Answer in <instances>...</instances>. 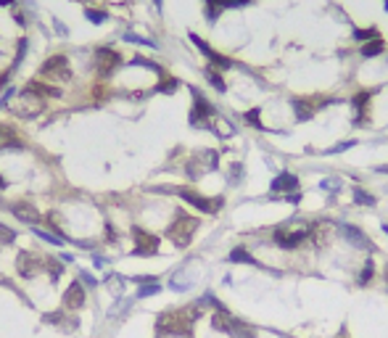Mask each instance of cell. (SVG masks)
<instances>
[{
  "instance_id": "cell-1",
  "label": "cell",
  "mask_w": 388,
  "mask_h": 338,
  "mask_svg": "<svg viewBox=\"0 0 388 338\" xmlns=\"http://www.w3.org/2000/svg\"><path fill=\"white\" fill-rule=\"evenodd\" d=\"M196 230H198V219H196V217H187V214H180V217L167 227V238L174 243V246L185 249L187 243L193 240Z\"/></svg>"
},
{
  "instance_id": "cell-2",
  "label": "cell",
  "mask_w": 388,
  "mask_h": 338,
  "mask_svg": "<svg viewBox=\"0 0 388 338\" xmlns=\"http://www.w3.org/2000/svg\"><path fill=\"white\" fill-rule=\"evenodd\" d=\"M37 79H53V82H69L72 79V66H69V58L66 56H51L48 61H42L40 72H37Z\"/></svg>"
},
{
  "instance_id": "cell-3",
  "label": "cell",
  "mask_w": 388,
  "mask_h": 338,
  "mask_svg": "<svg viewBox=\"0 0 388 338\" xmlns=\"http://www.w3.org/2000/svg\"><path fill=\"white\" fill-rule=\"evenodd\" d=\"M177 196L182 198L185 204H190V206L198 209V212H206V214H217L222 209V204H225V198H206V196L196 193V190H187V188L177 190Z\"/></svg>"
},
{
  "instance_id": "cell-4",
  "label": "cell",
  "mask_w": 388,
  "mask_h": 338,
  "mask_svg": "<svg viewBox=\"0 0 388 338\" xmlns=\"http://www.w3.org/2000/svg\"><path fill=\"white\" fill-rule=\"evenodd\" d=\"M193 92V111H190V124L193 127H211V116H214V106L204 98V92H198L196 87L190 90Z\"/></svg>"
},
{
  "instance_id": "cell-5",
  "label": "cell",
  "mask_w": 388,
  "mask_h": 338,
  "mask_svg": "<svg viewBox=\"0 0 388 338\" xmlns=\"http://www.w3.org/2000/svg\"><path fill=\"white\" fill-rule=\"evenodd\" d=\"M122 66V56L111 51V48H98L95 51V69H98V77H111L116 69Z\"/></svg>"
},
{
  "instance_id": "cell-6",
  "label": "cell",
  "mask_w": 388,
  "mask_h": 338,
  "mask_svg": "<svg viewBox=\"0 0 388 338\" xmlns=\"http://www.w3.org/2000/svg\"><path fill=\"white\" fill-rule=\"evenodd\" d=\"M327 103H335V101L333 98H293V111H296V116L301 122H307L322 106H327Z\"/></svg>"
},
{
  "instance_id": "cell-7",
  "label": "cell",
  "mask_w": 388,
  "mask_h": 338,
  "mask_svg": "<svg viewBox=\"0 0 388 338\" xmlns=\"http://www.w3.org/2000/svg\"><path fill=\"white\" fill-rule=\"evenodd\" d=\"M16 270H19L21 277H34L37 272L45 270V256L32 254V251H21L19 259H16Z\"/></svg>"
},
{
  "instance_id": "cell-8",
  "label": "cell",
  "mask_w": 388,
  "mask_h": 338,
  "mask_svg": "<svg viewBox=\"0 0 388 338\" xmlns=\"http://www.w3.org/2000/svg\"><path fill=\"white\" fill-rule=\"evenodd\" d=\"M309 230L312 227H296V230H288V227H280V230H275V243L280 249H296V246H301L304 240H307V235H309Z\"/></svg>"
},
{
  "instance_id": "cell-9",
  "label": "cell",
  "mask_w": 388,
  "mask_h": 338,
  "mask_svg": "<svg viewBox=\"0 0 388 338\" xmlns=\"http://www.w3.org/2000/svg\"><path fill=\"white\" fill-rule=\"evenodd\" d=\"M132 240H135V254L137 256H154L159 251V238L154 232L143 227H132Z\"/></svg>"
},
{
  "instance_id": "cell-10",
  "label": "cell",
  "mask_w": 388,
  "mask_h": 338,
  "mask_svg": "<svg viewBox=\"0 0 388 338\" xmlns=\"http://www.w3.org/2000/svg\"><path fill=\"white\" fill-rule=\"evenodd\" d=\"M187 37H190V42H193L196 48H198V51H201V53L209 58L211 64H217L219 69H230V66H232V61H230V58H225V56H222V53H217V51H211V48H209V42H204V40L198 37L196 32H190V34H187Z\"/></svg>"
},
{
  "instance_id": "cell-11",
  "label": "cell",
  "mask_w": 388,
  "mask_h": 338,
  "mask_svg": "<svg viewBox=\"0 0 388 338\" xmlns=\"http://www.w3.org/2000/svg\"><path fill=\"white\" fill-rule=\"evenodd\" d=\"M24 95H40V98H58L61 95V90L58 87H53V85H48L45 79H34V82H29L27 87H24Z\"/></svg>"
},
{
  "instance_id": "cell-12",
  "label": "cell",
  "mask_w": 388,
  "mask_h": 338,
  "mask_svg": "<svg viewBox=\"0 0 388 338\" xmlns=\"http://www.w3.org/2000/svg\"><path fill=\"white\" fill-rule=\"evenodd\" d=\"M85 304V285L82 283H72L64 294V307L66 309H79Z\"/></svg>"
},
{
  "instance_id": "cell-13",
  "label": "cell",
  "mask_w": 388,
  "mask_h": 338,
  "mask_svg": "<svg viewBox=\"0 0 388 338\" xmlns=\"http://www.w3.org/2000/svg\"><path fill=\"white\" fill-rule=\"evenodd\" d=\"M3 148H14V151L24 148V140H21L19 132L14 130V127H8V124H0V151Z\"/></svg>"
},
{
  "instance_id": "cell-14",
  "label": "cell",
  "mask_w": 388,
  "mask_h": 338,
  "mask_svg": "<svg viewBox=\"0 0 388 338\" xmlns=\"http://www.w3.org/2000/svg\"><path fill=\"white\" fill-rule=\"evenodd\" d=\"M11 212H14V214L21 219V222H29V225L42 222V214H40L32 204H14V206H11Z\"/></svg>"
},
{
  "instance_id": "cell-15",
  "label": "cell",
  "mask_w": 388,
  "mask_h": 338,
  "mask_svg": "<svg viewBox=\"0 0 388 338\" xmlns=\"http://www.w3.org/2000/svg\"><path fill=\"white\" fill-rule=\"evenodd\" d=\"M341 230H344V235H346L351 243H354V246H359V249H367V251H372V249H375V243H372L367 235H364L362 230H357L354 225H344Z\"/></svg>"
},
{
  "instance_id": "cell-16",
  "label": "cell",
  "mask_w": 388,
  "mask_h": 338,
  "mask_svg": "<svg viewBox=\"0 0 388 338\" xmlns=\"http://www.w3.org/2000/svg\"><path fill=\"white\" fill-rule=\"evenodd\" d=\"M296 188H299V177L290 174V172H283V174H277V177L272 180V190L275 193H288V190H296Z\"/></svg>"
},
{
  "instance_id": "cell-17",
  "label": "cell",
  "mask_w": 388,
  "mask_h": 338,
  "mask_svg": "<svg viewBox=\"0 0 388 338\" xmlns=\"http://www.w3.org/2000/svg\"><path fill=\"white\" fill-rule=\"evenodd\" d=\"M383 51H385L383 37H375V40H370V42L362 45V56H364V58H375V56H380Z\"/></svg>"
},
{
  "instance_id": "cell-18",
  "label": "cell",
  "mask_w": 388,
  "mask_h": 338,
  "mask_svg": "<svg viewBox=\"0 0 388 338\" xmlns=\"http://www.w3.org/2000/svg\"><path fill=\"white\" fill-rule=\"evenodd\" d=\"M230 262H238V264H256V259L246 251L243 246H238V249H232L230 251Z\"/></svg>"
},
{
  "instance_id": "cell-19",
  "label": "cell",
  "mask_w": 388,
  "mask_h": 338,
  "mask_svg": "<svg viewBox=\"0 0 388 338\" xmlns=\"http://www.w3.org/2000/svg\"><path fill=\"white\" fill-rule=\"evenodd\" d=\"M204 6H206V19L209 21H214L222 11H225V3H222V0H204Z\"/></svg>"
},
{
  "instance_id": "cell-20",
  "label": "cell",
  "mask_w": 388,
  "mask_h": 338,
  "mask_svg": "<svg viewBox=\"0 0 388 338\" xmlns=\"http://www.w3.org/2000/svg\"><path fill=\"white\" fill-rule=\"evenodd\" d=\"M370 98H372V92L370 90H362V92H357V95H354V101H351V103H354V109L362 114L364 109L370 106Z\"/></svg>"
},
{
  "instance_id": "cell-21",
  "label": "cell",
  "mask_w": 388,
  "mask_h": 338,
  "mask_svg": "<svg viewBox=\"0 0 388 338\" xmlns=\"http://www.w3.org/2000/svg\"><path fill=\"white\" fill-rule=\"evenodd\" d=\"M375 37H380L375 27H367V29H354V40H359L362 45H364V42H370V40H375Z\"/></svg>"
},
{
  "instance_id": "cell-22",
  "label": "cell",
  "mask_w": 388,
  "mask_h": 338,
  "mask_svg": "<svg viewBox=\"0 0 388 338\" xmlns=\"http://www.w3.org/2000/svg\"><path fill=\"white\" fill-rule=\"evenodd\" d=\"M206 77H209V82H211V85H214V87H217L219 92H225V90H227V85H225V79H222V74L217 72V69H211V66H209V69H206Z\"/></svg>"
},
{
  "instance_id": "cell-23",
  "label": "cell",
  "mask_w": 388,
  "mask_h": 338,
  "mask_svg": "<svg viewBox=\"0 0 388 338\" xmlns=\"http://www.w3.org/2000/svg\"><path fill=\"white\" fill-rule=\"evenodd\" d=\"M85 16H87V21H92V24H103L109 14H106V11H98V8H87Z\"/></svg>"
},
{
  "instance_id": "cell-24",
  "label": "cell",
  "mask_w": 388,
  "mask_h": 338,
  "mask_svg": "<svg viewBox=\"0 0 388 338\" xmlns=\"http://www.w3.org/2000/svg\"><path fill=\"white\" fill-rule=\"evenodd\" d=\"M177 87H180V82H177L174 77H164V79H161V85H159L156 90H159V92H174Z\"/></svg>"
},
{
  "instance_id": "cell-25",
  "label": "cell",
  "mask_w": 388,
  "mask_h": 338,
  "mask_svg": "<svg viewBox=\"0 0 388 338\" xmlns=\"http://www.w3.org/2000/svg\"><path fill=\"white\" fill-rule=\"evenodd\" d=\"M14 240H16V232L6 225H0V243L6 246V243H14Z\"/></svg>"
},
{
  "instance_id": "cell-26",
  "label": "cell",
  "mask_w": 388,
  "mask_h": 338,
  "mask_svg": "<svg viewBox=\"0 0 388 338\" xmlns=\"http://www.w3.org/2000/svg\"><path fill=\"white\" fill-rule=\"evenodd\" d=\"M372 270H375L372 262H367V264L362 267V272H359V283H362V285H367V283L372 280Z\"/></svg>"
},
{
  "instance_id": "cell-27",
  "label": "cell",
  "mask_w": 388,
  "mask_h": 338,
  "mask_svg": "<svg viewBox=\"0 0 388 338\" xmlns=\"http://www.w3.org/2000/svg\"><path fill=\"white\" fill-rule=\"evenodd\" d=\"M354 198H357V201H359V204H367V206H375V198H372V196H367V193H364L362 188H354Z\"/></svg>"
},
{
  "instance_id": "cell-28",
  "label": "cell",
  "mask_w": 388,
  "mask_h": 338,
  "mask_svg": "<svg viewBox=\"0 0 388 338\" xmlns=\"http://www.w3.org/2000/svg\"><path fill=\"white\" fill-rule=\"evenodd\" d=\"M246 119H249L251 127H259V124H262V122H259V119H262V114H259V109H251V111H246Z\"/></svg>"
},
{
  "instance_id": "cell-29",
  "label": "cell",
  "mask_w": 388,
  "mask_h": 338,
  "mask_svg": "<svg viewBox=\"0 0 388 338\" xmlns=\"http://www.w3.org/2000/svg\"><path fill=\"white\" fill-rule=\"evenodd\" d=\"M37 235H40L42 240L53 243V246H58V243H61V238H56V235H51V232H45V230H37Z\"/></svg>"
},
{
  "instance_id": "cell-30",
  "label": "cell",
  "mask_w": 388,
  "mask_h": 338,
  "mask_svg": "<svg viewBox=\"0 0 388 338\" xmlns=\"http://www.w3.org/2000/svg\"><path fill=\"white\" fill-rule=\"evenodd\" d=\"M159 291H161V285L154 283V285H146L143 291H140V296H151V294H159Z\"/></svg>"
},
{
  "instance_id": "cell-31",
  "label": "cell",
  "mask_w": 388,
  "mask_h": 338,
  "mask_svg": "<svg viewBox=\"0 0 388 338\" xmlns=\"http://www.w3.org/2000/svg\"><path fill=\"white\" fill-rule=\"evenodd\" d=\"M82 280H85V283H90V285H95V277H92V275H87V272H82Z\"/></svg>"
},
{
  "instance_id": "cell-32",
  "label": "cell",
  "mask_w": 388,
  "mask_h": 338,
  "mask_svg": "<svg viewBox=\"0 0 388 338\" xmlns=\"http://www.w3.org/2000/svg\"><path fill=\"white\" fill-rule=\"evenodd\" d=\"M6 185H8V182L3 180V174H0V190H3V188H6Z\"/></svg>"
},
{
  "instance_id": "cell-33",
  "label": "cell",
  "mask_w": 388,
  "mask_h": 338,
  "mask_svg": "<svg viewBox=\"0 0 388 338\" xmlns=\"http://www.w3.org/2000/svg\"><path fill=\"white\" fill-rule=\"evenodd\" d=\"M11 3H14V0H0V6H11Z\"/></svg>"
},
{
  "instance_id": "cell-34",
  "label": "cell",
  "mask_w": 388,
  "mask_h": 338,
  "mask_svg": "<svg viewBox=\"0 0 388 338\" xmlns=\"http://www.w3.org/2000/svg\"><path fill=\"white\" fill-rule=\"evenodd\" d=\"M378 172H388V167H380V169H378Z\"/></svg>"
},
{
  "instance_id": "cell-35",
  "label": "cell",
  "mask_w": 388,
  "mask_h": 338,
  "mask_svg": "<svg viewBox=\"0 0 388 338\" xmlns=\"http://www.w3.org/2000/svg\"><path fill=\"white\" fill-rule=\"evenodd\" d=\"M156 6H159V8H161V0H156Z\"/></svg>"
},
{
  "instance_id": "cell-36",
  "label": "cell",
  "mask_w": 388,
  "mask_h": 338,
  "mask_svg": "<svg viewBox=\"0 0 388 338\" xmlns=\"http://www.w3.org/2000/svg\"><path fill=\"white\" fill-rule=\"evenodd\" d=\"M383 230H385V232H388V225H383Z\"/></svg>"
}]
</instances>
